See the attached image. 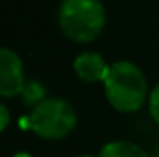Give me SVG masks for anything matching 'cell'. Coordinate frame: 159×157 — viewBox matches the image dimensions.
I'll use <instances>...</instances> for the list:
<instances>
[{
    "instance_id": "6da1fadb",
    "label": "cell",
    "mask_w": 159,
    "mask_h": 157,
    "mask_svg": "<svg viewBox=\"0 0 159 157\" xmlns=\"http://www.w3.org/2000/svg\"><path fill=\"white\" fill-rule=\"evenodd\" d=\"M104 89L109 104L122 113L137 111L146 100L148 92L143 70L129 61H117L109 65L107 76L104 79Z\"/></svg>"
},
{
    "instance_id": "7a4b0ae2",
    "label": "cell",
    "mask_w": 159,
    "mask_h": 157,
    "mask_svg": "<svg viewBox=\"0 0 159 157\" xmlns=\"http://www.w3.org/2000/svg\"><path fill=\"white\" fill-rule=\"evenodd\" d=\"M74 107L61 98H46L20 120L24 129L46 141H61L76 128Z\"/></svg>"
},
{
    "instance_id": "3957f363",
    "label": "cell",
    "mask_w": 159,
    "mask_h": 157,
    "mask_svg": "<svg viewBox=\"0 0 159 157\" xmlns=\"http://www.w3.org/2000/svg\"><path fill=\"white\" fill-rule=\"evenodd\" d=\"M106 11L100 0H65L59 9V26L76 43L93 41L104 28Z\"/></svg>"
},
{
    "instance_id": "277c9868",
    "label": "cell",
    "mask_w": 159,
    "mask_h": 157,
    "mask_svg": "<svg viewBox=\"0 0 159 157\" xmlns=\"http://www.w3.org/2000/svg\"><path fill=\"white\" fill-rule=\"evenodd\" d=\"M24 67L19 54L9 48H0V96L13 98L24 89Z\"/></svg>"
},
{
    "instance_id": "5b68a950",
    "label": "cell",
    "mask_w": 159,
    "mask_h": 157,
    "mask_svg": "<svg viewBox=\"0 0 159 157\" xmlns=\"http://www.w3.org/2000/svg\"><path fill=\"white\" fill-rule=\"evenodd\" d=\"M107 63L104 61V57L96 52H85L80 54L74 59V72L80 79L87 81V83H94V81H102L107 76Z\"/></svg>"
},
{
    "instance_id": "8992f818",
    "label": "cell",
    "mask_w": 159,
    "mask_h": 157,
    "mask_svg": "<svg viewBox=\"0 0 159 157\" xmlns=\"http://www.w3.org/2000/svg\"><path fill=\"white\" fill-rule=\"evenodd\" d=\"M98 157H148L146 150L131 141H111L102 146Z\"/></svg>"
},
{
    "instance_id": "52a82bcc",
    "label": "cell",
    "mask_w": 159,
    "mask_h": 157,
    "mask_svg": "<svg viewBox=\"0 0 159 157\" xmlns=\"http://www.w3.org/2000/svg\"><path fill=\"white\" fill-rule=\"evenodd\" d=\"M20 98L24 102V105L28 107H37L41 102L46 100V89L41 81H26L22 92H20Z\"/></svg>"
},
{
    "instance_id": "ba28073f",
    "label": "cell",
    "mask_w": 159,
    "mask_h": 157,
    "mask_svg": "<svg viewBox=\"0 0 159 157\" xmlns=\"http://www.w3.org/2000/svg\"><path fill=\"white\" fill-rule=\"evenodd\" d=\"M148 107H150V115L152 118L159 124V83L154 87V91L148 96Z\"/></svg>"
},
{
    "instance_id": "9c48e42d",
    "label": "cell",
    "mask_w": 159,
    "mask_h": 157,
    "mask_svg": "<svg viewBox=\"0 0 159 157\" xmlns=\"http://www.w3.org/2000/svg\"><path fill=\"white\" fill-rule=\"evenodd\" d=\"M9 120H11L9 118V109L0 102V131H4L9 126Z\"/></svg>"
},
{
    "instance_id": "30bf717a",
    "label": "cell",
    "mask_w": 159,
    "mask_h": 157,
    "mask_svg": "<svg viewBox=\"0 0 159 157\" xmlns=\"http://www.w3.org/2000/svg\"><path fill=\"white\" fill-rule=\"evenodd\" d=\"M13 157H32L30 154H26V152H19V154H15Z\"/></svg>"
},
{
    "instance_id": "8fae6325",
    "label": "cell",
    "mask_w": 159,
    "mask_h": 157,
    "mask_svg": "<svg viewBox=\"0 0 159 157\" xmlns=\"http://www.w3.org/2000/svg\"><path fill=\"white\" fill-rule=\"evenodd\" d=\"M76 157H93V155H89V154H81V155H76Z\"/></svg>"
}]
</instances>
